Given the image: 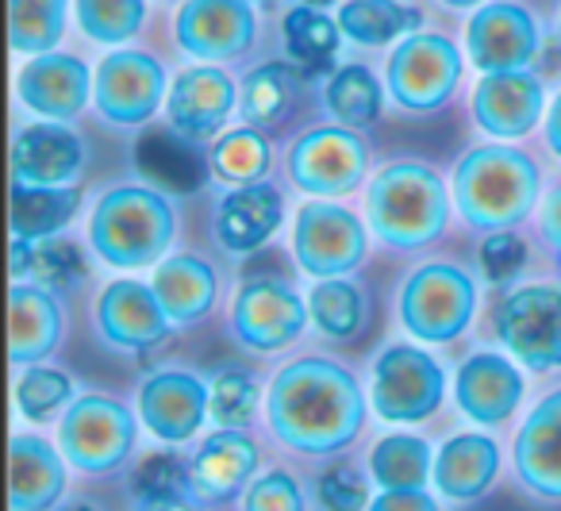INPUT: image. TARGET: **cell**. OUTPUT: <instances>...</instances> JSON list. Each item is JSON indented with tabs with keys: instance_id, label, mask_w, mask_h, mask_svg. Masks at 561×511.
<instances>
[{
	"instance_id": "ee69618b",
	"label": "cell",
	"mask_w": 561,
	"mask_h": 511,
	"mask_svg": "<svg viewBox=\"0 0 561 511\" xmlns=\"http://www.w3.org/2000/svg\"><path fill=\"white\" fill-rule=\"evenodd\" d=\"M316 503L320 511H369V480L358 465L331 462L316 477Z\"/></svg>"
},
{
	"instance_id": "ac0fdd59",
	"label": "cell",
	"mask_w": 561,
	"mask_h": 511,
	"mask_svg": "<svg viewBox=\"0 0 561 511\" xmlns=\"http://www.w3.org/2000/svg\"><path fill=\"white\" fill-rule=\"evenodd\" d=\"M96 334L108 350L119 354H142L154 350L165 334L173 331L170 316H165L162 300L154 288L142 285L135 277H119L101 288L96 296Z\"/></svg>"
},
{
	"instance_id": "44dd1931",
	"label": "cell",
	"mask_w": 561,
	"mask_h": 511,
	"mask_svg": "<svg viewBox=\"0 0 561 511\" xmlns=\"http://www.w3.org/2000/svg\"><path fill=\"white\" fill-rule=\"evenodd\" d=\"M527 381L515 357L496 354V350H477L458 365L454 377V400L461 416H469L481 427H500L519 411Z\"/></svg>"
},
{
	"instance_id": "11a10c76",
	"label": "cell",
	"mask_w": 561,
	"mask_h": 511,
	"mask_svg": "<svg viewBox=\"0 0 561 511\" xmlns=\"http://www.w3.org/2000/svg\"><path fill=\"white\" fill-rule=\"evenodd\" d=\"M300 4H308V9H331L335 0H300Z\"/></svg>"
},
{
	"instance_id": "f6af8a7d",
	"label": "cell",
	"mask_w": 561,
	"mask_h": 511,
	"mask_svg": "<svg viewBox=\"0 0 561 511\" xmlns=\"http://www.w3.org/2000/svg\"><path fill=\"white\" fill-rule=\"evenodd\" d=\"M135 500H162V496H188V462L178 454H150L131 473Z\"/></svg>"
},
{
	"instance_id": "52a82bcc",
	"label": "cell",
	"mask_w": 561,
	"mask_h": 511,
	"mask_svg": "<svg viewBox=\"0 0 561 511\" xmlns=\"http://www.w3.org/2000/svg\"><path fill=\"white\" fill-rule=\"evenodd\" d=\"M461 86V50L443 32H415L397 43L385 66L392 104L412 116H427L454 101Z\"/></svg>"
},
{
	"instance_id": "681fc988",
	"label": "cell",
	"mask_w": 561,
	"mask_h": 511,
	"mask_svg": "<svg viewBox=\"0 0 561 511\" xmlns=\"http://www.w3.org/2000/svg\"><path fill=\"white\" fill-rule=\"evenodd\" d=\"M538 231H542L546 247H553L561 254V181L542 196V208H538Z\"/></svg>"
},
{
	"instance_id": "7c38bea8",
	"label": "cell",
	"mask_w": 561,
	"mask_h": 511,
	"mask_svg": "<svg viewBox=\"0 0 561 511\" xmlns=\"http://www.w3.org/2000/svg\"><path fill=\"white\" fill-rule=\"evenodd\" d=\"M496 339L523 370H561V288L515 285L496 308Z\"/></svg>"
},
{
	"instance_id": "b9f144b4",
	"label": "cell",
	"mask_w": 561,
	"mask_h": 511,
	"mask_svg": "<svg viewBox=\"0 0 561 511\" xmlns=\"http://www.w3.org/2000/svg\"><path fill=\"white\" fill-rule=\"evenodd\" d=\"M257 404H262V388H257L254 373L227 365L211 377V419L219 427L247 431L250 419L257 416Z\"/></svg>"
},
{
	"instance_id": "3957f363",
	"label": "cell",
	"mask_w": 561,
	"mask_h": 511,
	"mask_svg": "<svg viewBox=\"0 0 561 511\" xmlns=\"http://www.w3.org/2000/svg\"><path fill=\"white\" fill-rule=\"evenodd\" d=\"M173 239H178V208L162 189L124 181L96 196L89 216V242L93 254L112 270H147L165 262Z\"/></svg>"
},
{
	"instance_id": "1f68e13d",
	"label": "cell",
	"mask_w": 561,
	"mask_h": 511,
	"mask_svg": "<svg viewBox=\"0 0 561 511\" xmlns=\"http://www.w3.org/2000/svg\"><path fill=\"white\" fill-rule=\"evenodd\" d=\"M297 96H300V81L293 66L262 63L242 81L239 112L257 132H277V127L289 124V116L297 112Z\"/></svg>"
},
{
	"instance_id": "7dc6e473",
	"label": "cell",
	"mask_w": 561,
	"mask_h": 511,
	"mask_svg": "<svg viewBox=\"0 0 561 511\" xmlns=\"http://www.w3.org/2000/svg\"><path fill=\"white\" fill-rule=\"evenodd\" d=\"M477 265H481L484 281L492 285H512L527 265V242L515 231H492L484 235L481 250H477Z\"/></svg>"
},
{
	"instance_id": "d590c367",
	"label": "cell",
	"mask_w": 561,
	"mask_h": 511,
	"mask_svg": "<svg viewBox=\"0 0 561 511\" xmlns=\"http://www.w3.org/2000/svg\"><path fill=\"white\" fill-rule=\"evenodd\" d=\"M369 477L381 488H423L427 480H435L431 442L408 431L385 434L369 450Z\"/></svg>"
},
{
	"instance_id": "c3c4849f",
	"label": "cell",
	"mask_w": 561,
	"mask_h": 511,
	"mask_svg": "<svg viewBox=\"0 0 561 511\" xmlns=\"http://www.w3.org/2000/svg\"><path fill=\"white\" fill-rule=\"evenodd\" d=\"M369 511H443L427 488H381L369 500Z\"/></svg>"
},
{
	"instance_id": "6da1fadb",
	"label": "cell",
	"mask_w": 561,
	"mask_h": 511,
	"mask_svg": "<svg viewBox=\"0 0 561 511\" xmlns=\"http://www.w3.org/2000/svg\"><path fill=\"white\" fill-rule=\"evenodd\" d=\"M265 423L280 446L305 457H335L366 427V393L335 357H293L265 393Z\"/></svg>"
},
{
	"instance_id": "603a6c76",
	"label": "cell",
	"mask_w": 561,
	"mask_h": 511,
	"mask_svg": "<svg viewBox=\"0 0 561 511\" xmlns=\"http://www.w3.org/2000/svg\"><path fill=\"white\" fill-rule=\"evenodd\" d=\"M512 462L519 485L546 503H561V388L546 393L527 411L515 434Z\"/></svg>"
},
{
	"instance_id": "bcb514c9",
	"label": "cell",
	"mask_w": 561,
	"mask_h": 511,
	"mask_svg": "<svg viewBox=\"0 0 561 511\" xmlns=\"http://www.w3.org/2000/svg\"><path fill=\"white\" fill-rule=\"evenodd\" d=\"M242 511H308V500L289 469H265L242 496Z\"/></svg>"
},
{
	"instance_id": "484cf974",
	"label": "cell",
	"mask_w": 561,
	"mask_h": 511,
	"mask_svg": "<svg viewBox=\"0 0 561 511\" xmlns=\"http://www.w3.org/2000/svg\"><path fill=\"white\" fill-rule=\"evenodd\" d=\"M280 219H285V196L277 185L257 181L231 189L216 208V242L227 254L247 258L277 235Z\"/></svg>"
},
{
	"instance_id": "5b68a950",
	"label": "cell",
	"mask_w": 561,
	"mask_h": 511,
	"mask_svg": "<svg viewBox=\"0 0 561 511\" xmlns=\"http://www.w3.org/2000/svg\"><path fill=\"white\" fill-rule=\"evenodd\" d=\"M477 316V281L458 262H427L400 288V323L420 342H454Z\"/></svg>"
},
{
	"instance_id": "f1b7e54d",
	"label": "cell",
	"mask_w": 561,
	"mask_h": 511,
	"mask_svg": "<svg viewBox=\"0 0 561 511\" xmlns=\"http://www.w3.org/2000/svg\"><path fill=\"white\" fill-rule=\"evenodd\" d=\"M150 288H154V296L162 300L173 327H193L216 308L219 273H216V265L196 254H170L165 262L154 265Z\"/></svg>"
},
{
	"instance_id": "680465c9",
	"label": "cell",
	"mask_w": 561,
	"mask_h": 511,
	"mask_svg": "<svg viewBox=\"0 0 561 511\" xmlns=\"http://www.w3.org/2000/svg\"><path fill=\"white\" fill-rule=\"evenodd\" d=\"M254 4H273V0H254Z\"/></svg>"
},
{
	"instance_id": "ffe728a7",
	"label": "cell",
	"mask_w": 561,
	"mask_h": 511,
	"mask_svg": "<svg viewBox=\"0 0 561 511\" xmlns=\"http://www.w3.org/2000/svg\"><path fill=\"white\" fill-rule=\"evenodd\" d=\"M211 416V385L193 370H154L139 385V419L154 439L188 442Z\"/></svg>"
},
{
	"instance_id": "2e32d148",
	"label": "cell",
	"mask_w": 561,
	"mask_h": 511,
	"mask_svg": "<svg viewBox=\"0 0 561 511\" xmlns=\"http://www.w3.org/2000/svg\"><path fill=\"white\" fill-rule=\"evenodd\" d=\"M234 109H239V89H234L231 73H227L224 66L196 63V66H185V70L170 81L165 124H170L181 139L204 147V143H216L219 135H224Z\"/></svg>"
},
{
	"instance_id": "f546056e",
	"label": "cell",
	"mask_w": 561,
	"mask_h": 511,
	"mask_svg": "<svg viewBox=\"0 0 561 511\" xmlns=\"http://www.w3.org/2000/svg\"><path fill=\"white\" fill-rule=\"evenodd\" d=\"M135 162L150 178V185L162 189V193H188V189L201 185L204 173H211L201 147L181 139L173 127L142 135L139 147H135Z\"/></svg>"
},
{
	"instance_id": "db71d44e",
	"label": "cell",
	"mask_w": 561,
	"mask_h": 511,
	"mask_svg": "<svg viewBox=\"0 0 561 511\" xmlns=\"http://www.w3.org/2000/svg\"><path fill=\"white\" fill-rule=\"evenodd\" d=\"M443 9H450V12H469V9H481L484 0H438Z\"/></svg>"
},
{
	"instance_id": "7a4b0ae2",
	"label": "cell",
	"mask_w": 561,
	"mask_h": 511,
	"mask_svg": "<svg viewBox=\"0 0 561 511\" xmlns=\"http://www.w3.org/2000/svg\"><path fill=\"white\" fill-rule=\"evenodd\" d=\"M450 193L466 227L484 235L512 231L538 208L542 173L527 150L507 143H481L458 158Z\"/></svg>"
},
{
	"instance_id": "4fadbf2b",
	"label": "cell",
	"mask_w": 561,
	"mask_h": 511,
	"mask_svg": "<svg viewBox=\"0 0 561 511\" xmlns=\"http://www.w3.org/2000/svg\"><path fill=\"white\" fill-rule=\"evenodd\" d=\"M308 304L289 281L250 277L231 300V334L254 354H277L293 347L308 327Z\"/></svg>"
},
{
	"instance_id": "9a60e30c",
	"label": "cell",
	"mask_w": 561,
	"mask_h": 511,
	"mask_svg": "<svg viewBox=\"0 0 561 511\" xmlns=\"http://www.w3.org/2000/svg\"><path fill=\"white\" fill-rule=\"evenodd\" d=\"M173 39L196 63H231L257 39L254 0H185L173 16Z\"/></svg>"
},
{
	"instance_id": "9c48e42d",
	"label": "cell",
	"mask_w": 561,
	"mask_h": 511,
	"mask_svg": "<svg viewBox=\"0 0 561 511\" xmlns=\"http://www.w3.org/2000/svg\"><path fill=\"white\" fill-rule=\"evenodd\" d=\"M446 396V373L438 357L412 342H389L374 357L369 400L385 423H423Z\"/></svg>"
},
{
	"instance_id": "ab89813d",
	"label": "cell",
	"mask_w": 561,
	"mask_h": 511,
	"mask_svg": "<svg viewBox=\"0 0 561 511\" xmlns=\"http://www.w3.org/2000/svg\"><path fill=\"white\" fill-rule=\"evenodd\" d=\"M73 16L85 39L124 47L147 24V0H73Z\"/></svg>"
},
{
	"instance_id": "60d3db41",
	"label": "cell",
	"mask_w": 561,
	"mask_h": 511,
	"mask_svg": "<svg viewBox=\"0 0 561 511\" xmlns=\"http://www.w3.org/2000/svg\"><path fill=\"white\" fill-rule=\"evenodd\" d=\"M16 408L24 419L32 423H47L55 419V411H66L73 404V377L66 370H55V365H24L16 373Z\"/></svg>"
},
{
	"instance_id": "e0dca14e",
	"label": "cell",
	"mask_w": 561,
	"mask_h": 511,
	"mask_svg": "<svg viewBox=\"0 0 561 511\" xmlns=\"http://www.w3.org/2000/svg\"><path fill=\"white\" fill-rule=\"evenodd\" d=\"M262 450L247 431L216 427L188 457V500L201 508H224L247 496L257 480Z\"/></svg>"
},
{
	"instance_id": "7402d4cb",
	"label": "cell",
	"mask_w": 561,
	"mask_h": 511,
	"mask_svg": "<svg viewBox=\"0 0 561 511\" xmlns=\"http://www.w3.org/2000/svg\"><path fill=\"white\" fill-rule=\"evenodd\" d=\"M473 124L492 139H523L546 120V89L530 70L481 73L473 89Z\"/></svg>"
},
{
	"instance_id": "e575fe53",
	"label": "cell",
	"mask_w": 561,
	"mask_h": 511,
	"mask_svg": "<svg viewBox=\"0 0 561 511\" xmlns=\"http://www.w3.org/2000/svg\"><path fill=\"white\" fill-rule=\"evenodd\" d=\"M385 93L389 89L377 81V73L369 66L346 63L335 73H328V81H323V109H328L331 124L362 132V127L377 124V116L385 109Z\"/></svg>"
},
{
	"instance_id": "6f0895ef",
	"label": "cell",
	"mask_w": 561,
	"mask_h": 511,
	"mask_svg": "<svg viewBox=\"0 0 561 511\" xmlns=\"http://www.w3.org/2000/svg\"><path fill=\"white\" fill-rule=\"evenodd\" d=\"M558 43H561V12H558Z\"/></svg>"
},
{
	"instance_id": "74e56055",
	"label": "cell",
	"mask_w": 561,
	"mask_h": 511,
	"mask_svg": "<svg viewBox=\"0 0 561 511\" xmlns=\"http://www.w3.org/2000/svg\"><path fill=\"white\" fill-rule=\"evenodd\" d=\"M308 316L323 339L351 342L366 327V293L351 277L316 281V288L308 293Z\"/></svg>"
},
{
	"instance_id": "9f6ffc18",
	"label": "cell",
	"mask_w": 561,
	"mask_h": 511,
	"mask_svg": "<svg viewBox=\"0 0 561 511\" xmlns=\"http://www.w3.org/2000/svg\"><path fill=\"white\" fill-rule=\"evenodd\" d=\"M62 511H96L93 503H70V508H62Z\"/></svg>"
},
{
	"instance_id": "f907efd6",
	"label": "cell",
	"mask_w": 561,
	"mask_h": 511,
	"mask_svg": "<svg viewBox=\"0 0 561 511\" xmlns=\"http://www.w3.org/2000/svg\"><path fill=\"white\" fill-rule=\"evenodd\" d=\"M32 262H35V242H27V239H20V235H12V262H9L12 281L32 277Z\"/></svg>"
},
{
	"instance_id": "8fae6325",
	"label": "cell",
	"mask_w": 561,
	"mask_h": 511,
	"mask_svg": "<svg viewBox=\"0 0 561 511\" xmlns=\"http://www.w3.org/2000/svg\"><path fill=\"white\" fill-rule=\"evenodd\" d=\"M289 181L308 196H346L366 181L369 147L354 127L323 124L297 135L285 155Z\"/></svg>"
},
{
	"instance_id": "83f0119b",
	"label": "cell",
	"mask_w": 561,
	"mask_h": 511,
	"mask_svg": "<svg viewBox=\"0 0 561 511\" xmlns=\"http://www.w3.org/2000/svg\"><path fill=\"white\" fill-rule=\"evenodd\" d=\"M500 477V446L481 431H461L438 446L435 488L450 503H477Z\"/></svg>"
},
{
	"instance_id": "4316f807",
	"label": "cell",
	"mask_w": 561,
	"mask_h": 511,
	"mask_svg": "<svg viewBox=\"0 0 561 511\" xmlns=\"http://www.w3.org/2000/svg\"><path fill=\"white\" fill-rule=\"evenodd\" d=\"M66 454L39 434H12L9 446V500L12 511H55L66 492Z\"/></svg>"
},
{
	"instance_id": "f35d334b",
	"label": "cell",
	"mask_w": 561,
	"mask_h": 511,
	"mask_svg": "<svg viewBox=\"0 0 561 511\" xmlns=\"http://www.w3.org/2000/svg\"><path fill=\"white\" fill-rule=\"evenodd\" d=\"M70 0H9V35L16 55H50L66 39Z\"/></svg>"
},
{
	"instance_id": "d6986e66",
	"label": "cell",
	"mask_w": 561,
	"mask_h": 511,
	"mask_svg": "<svg viewBox=\"0 0 561 511\" xmlns=\"http://www.w3.org/2000/svg\"><path fill=\"white\" fill-rule=\"evenodd\" d=\"M89 96H93V70L70 50L35 55L16 70V101L50 124L78 120Z\"/></svg>"
},
{
	"instance_id": "7bdbcfd3",
	"label": "cell",
	"mask_w": 561,
	"mask_h": 511,
	"mask_svg": "<svg viewBox=\"0 0 561 511\" xmlns=\"http://www.w3.org/2000/svg\"><path fill=\"white\" fill-rule=\"evenodd\" d=\"M89 277V258L78 242L70 239H47V242H35V262H32V281L43 288H78L81 281Z\"/></svg>"
},
{
	"instance_id": "8d00e7d4",
	"label": "cell",
	"mask_w": 561,
	"mask_h": 511,
	"mask_svg": "<svg viewBox=\"0 0 561 511\" xmlns=\"http://www.w3.org/2000/svg\"><path fill=\"white\" fill-rule=\"evenodd\" d=\"M270 162H273L270 139H265V132H257V127H250V124L224 132L208 150L211 178L224 181V185H231V189L265 181Z\"/></svg>"
},
{
	"instance_id": "277c9868",
	"label": "cell",
	"mask_w": 561,
	"mask_h": 511,
	"mask_svg": "<svg viewBox=\"0 0 561 511\" xmlns=\"http://www.w3.org/2000/svg\"><path fill=\"white\" fill-rule=\"evenodd\" d=\"M454 193L427 162L400 158L369 178L366 219L369 231L392 250H423L438 242L450 224Z\"/></svg>"
},
{
	"instance_id": "30bf717a",
	"label": "cell",
	"mask_w": 561,
	"mask_h": 511,
	"mask_svg": "<svg viewBox=\"0 0 561 511\" xmlns=\"http://www.w3.org/2000/svg\"><path fill=\"white\" fill-rule=\"evenodd\" d=\"M369 250V231L358 219V212H351L339 201H308L297 208L293 219V254L297 265L316 281L346 277L366 262Z\"/></svg>"
},
{
	"instance_id": "d6a6232c",
	"label": "cell",
	"mask_w": 561,
	"mask_h": 511,
	"mask_svg": "<svg viewBox=\"0 0 561 511\" xmlns=\"http://www.w3.org/2000/svg\"><path fill=\"white\" fill-rule=\"evenodd\" d=\"M339 32L358 47H385L420 32L423 12L404 0H343L339 4Z\"/></svg>"
},
{
	"instance_id": "816d5d0a",
	"label": "cell",
	"mask_w": 561,
	"mask_h": 511,
	"mask_svg": "<svg viewBox=\"0 0 561 511\" xmlns=\"http://www.w3.org/2000/svg\"><path fill=\"white\" fill-rule=\"evenodd\" d=\"M542 135H546V147L553 150V158H561V93L553 96V104L546 109Z\"/></svg>"
},
{
	"instance_id": "d4e9b609",
	"label": "cell",
	"mask_w": 561,
	"mask_h": 511,
	"mask_svg": "<svg viewBox=\"0 0 561 511\" xmlns=\"http://www.w3.org/2000/svg\"><path fill=\"white\" fill-rule=\"evenodd\" d=\"M62 304L50 288L35 285V281H12L9 288V354L12 365H39L62 342Z\"/></svg>"
},
{
	"instance_id": "f5cc1de1",
	"label": "cell",
	"mask_w": 561,
	"mask_h": 511,
	"mask_svg": "<svg viewBox=\"0 0 561 511\" xmlns=\"http://www.w3.org/2000/svg\"><path fill=\"white\" fill-rule=\"evenodd\" d=\"M139 511H201L188 496H162V500H139Z\"/></svg>"
},
{
	"instance_id": "4dcf8cb0",
	"label": "cell",
	"mask_w": 561,
	"mask_h": 511,
	"mask_svg": "<svg viewBox=\"0 0 561 511\" xmlns=\"http://www.w3.org/2000/svg\"><path fill=\"white\" fill-rule=\"evenodd\" d=\"M280 39H285V55L297 66L305 78H323V73H335V58H339V20H331L323 9H297L285 12L280 20Z\"/></svg>"
},
{
	"instance_id": "cb8c5ba5",
	"label": "cell",
	"mask_w": 561,
	"mask_h": 511,
	"mask_svg": "<svg viewBox=\"0 0 561 511\" xmlns=\"http://www.w3.org/2000/svg\"><path fill=\"white\" fill-rule=\"evenodd\" d=\"M85 166V143L66 124H27L12 139V181L20 185H47L62 189Z\"/></svg>"
},
{
	"instance_id": "8992f818",
	"label": "cell",
	"mask_w": 561,
	"mask_h": 511,
	"mask_svg": "<svg viewBox=\"0 0 561 511\" xmlns=\"http://www.w3.org/2000/svg\"><path fill=\"white\" fill-rule=\"evenodd\" d=\"M135 442H139L135 411L124 400L104 393L78 396L58 423V450L73 469L89 473V477L116 473L131 457Z\"/></svg>"
},
{
	"instance_id": "5bb4252c",
	"label": "cell",
	"mask_w": 561,
	"mask_h": 511,
	"mask_svg": "<svg viewBox=\"0 0 561 511\" xmlns=\"http://www.w3.org/2000/svg\"><path fill=\"white\" fill-rule=\"evenodd\" d=\"M542 35L530 9L515 0H484L466 20V55L481 73L530 70L538 58Z\"/></svg>"
},
{
	"instance_id": "ba28073f",
	"label": "cell",
	"mask_w": 561,
	"mask_h": 511,
	"mask_svg": "<svg viewBox=\"0 0 561 511\" xmlns=\"http://www.w3.org/2000/svg\"><path fill=\"white\" fill-rule=\"evenodd\" d=\"M165 96H170V73L150 50L119 47L104 55L93 73L96 116L119 132L147 127L158 109H165Z\"/></svg>"
},
{
	"instance_id": "836d02e7",
	"label": "cell",
	"mask_w": 561,
	"mask_h": 511,
	"mask_svg": "<svg viewBox=\"0 0 561 511\" xmlns=\"http://www.w3.org/2000/svg\"><path fill=\"white\" fill-rule=\"evenodd\" d=\"M81 208V193L73 185L47 189V185H20L12 181V235L27 242H47L70 227Z\"/></svg>"
}]
</instances>
